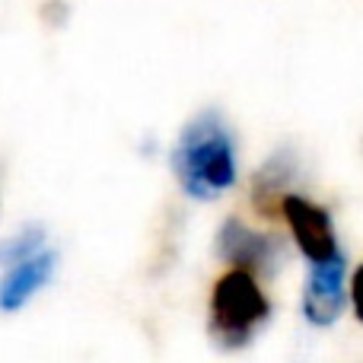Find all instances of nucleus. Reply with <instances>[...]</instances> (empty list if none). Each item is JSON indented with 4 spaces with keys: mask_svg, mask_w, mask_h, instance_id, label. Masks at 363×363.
Masks as SVG:
<instances>
[{
    "mask_svg": "<svg viewBox=\"0 0 363 363\" xmlns=\"http://www.w3.org/2000/svg\"><path fill=\"white\" fill-rule=\"evenodd\" d=\"M172 176L182 191L194 201H217L236 185V134L226 125L223 112L204 108L185 121L176 147L169 153Z\"/></svg>",
    "mask_w": 363,
    "mask_h": 363,
    "instance_id": "nucleus-1",
    "label": "nucleus"
},
{
    "mask_svg": "<svg viewBox=\"0 0 363 363\" xmlns=\"http://www.w3.org/2000/svg\"><path fill=\"white\" fill-rule=\"evenodd\" d=\"M207 332L220 351H242L255 341L262 325L271 319V300L264 296L255 274L230 268L213 281Z\"/></svg>",
    "mask_w": 363,
    "mask_h": 363,
    "instance_id": "nucleus-2",
    "label": "nucleus"
},
{
    "mask_svg": "<svg viewBox=\"0 0 363 363\" xmlns=\"http://www.w3.org/2000/svg\"><path fill=\"white\" fill-rule=\"evenodd\" d=\"M217 255L230 268H242L255 277H274L284 268V242L271 233H255L239 217H226L217 233Z\"/></svg>",
    "mask_w": 363,
    "mask_h": 363,
    "instance_id": "nucleus-3",
    "label": "nucleus"
},
{
    "mask_svg": "<svg viewBox=\"0 0 363 363\" xmlns=\"http://www.w3.org/2000/svg\"><path fill=\"white\" fill-rule=\"evenodd\" d=\"M287 226L294 230V239L300 245V252L306 255V262H325V258L338 255L341 245L338 236H335V223L332 213L325 211L322 204L303 198L296 191H287L281 198V207H277Z\"/></svg>",
    "mask_w": 363,
    "mask_h": 363,
    "instance_id": "nucleus-4",
    "label": "nucleus"
},
{
    "mask_svg": "<svg viewBox=\"0 0 363 363\" xmlns=\"http://www.w3.org/2000/svg\"><path fill=\"white\" fill-rule=\"evenodd\" d=\"M345 271H347L345 249L338 255L325 258V262H309L306 284H303V315H306L309 325L328 328L341 319L347 300Z\"/></svg>",
    "mask_w": 363,
    "mask_h": 363,
    "instance_id": "nucleus-5",
    "label": "nucleus"
},
{
    "mask_svg": "<svg viewBox=\"0 0 363 363\" xmlns=\"http://www.w3.org/2000/svg\"><path fill=\"white\" fill-rule=\"evenodd\" d=\"M57 268V252L45 245L42 252L10 264L0 277V313H19L45 284L51 281Z\"/></svg>",
    "mask_w": 363,
    "mask_h": 363,
    "instance_id": "nucleus-6",
    "label": "nucleus"
},
{
    "mask_svg": "<svg viewBox=\"0 0 363 363\" xmlns=\"http://www.w3.org/2000/svg\"><path fill=\"white\" fill-rule=\"evenodd\" d=\"M296 179V157L290 150L271 153L262 163V169L252 179V207L262 217H271L281 207V198L287 194V185H294Z\"/></svg>",
    "mask_w": 363,
    "mask_h": 363,
    "instance_id": "nucleus-7",
    "label": "nucleus"
},
{
    "mask_svg": "<svg viewBox=\"0 0 363 363\" xmlns=\"http://www.w3.org/2000/svg\"><path fill=\"white\" fill-rule=\"evenodd\" d=\"M45 245H48V239H45L42 226H26V230L13 233L10 239L0 242V268H10V264L35 255V252H42Z\"/></svg>",
    "mask_w": 363,
    "mask_h": 363,
    "instance_id": "nucleus-8",
    "label": "nucleus"
},
{
    "mask_svg": "<svg viewBox=\"0 0 363 363\" xmlns=\"http://www.w3.org/2000/svg\"><path fill=\"white\" fill-rule=\"evenodd\" d=\"M351 303H354V315L363 322V264L351 277Z\"/></svg>",
    "mask_w": 363,
    "mask_h": 363,
    "instance_id": "nucleus-9",
    "label": "nucleus"
}]
</instances>
